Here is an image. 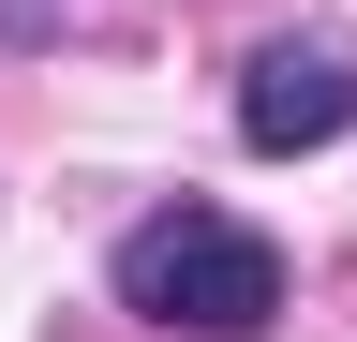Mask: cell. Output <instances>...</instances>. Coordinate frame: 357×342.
<instances>
[{
    "instance_id": "6da1fadb",
    "label": "cell",
    "mask_w": 357,
    "mask_h": 342,
    "mask_svg": "<svg viewBox=\"0 0 357 342\" xmlns=\"http://www.w3.org/2000/svg\"><path fill=\"white\" fill-rule=\"evenodd\" d=\"M119 313L164 327V342H268L283 253L253 224H223V208H149V224L119 238Z\"/></svg>"
},
{
    "instance_id": "7a4b0ae2",
    "label": "cell",
    "mask_w": 357,
    "mask_h": 342,
    "mask_svg": "<svg viewBox=\"0 0 357 342\" xmlns=\"http://www.w3.org/2000/svg\"><path fill=\"white\" fill-rule=\"evenodd\" d=\"M238 134H253L268 164L357 134V60H342V45H253V75H238Z\"/></svg>"
}]
</instances>
